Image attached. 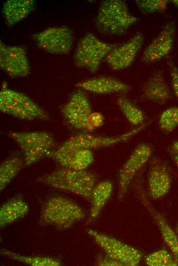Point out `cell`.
Instances as JSON below:
<instances>
[{
	"label": "cell",
	"mask_w": 178,
	"mask_h": 266,
	"mask_svg": "<svg viewBox=\"0 0 178 266\" xmlns=\"http://www.w3.org/2000/svg\"><path fill=\"white\" fill-rule=\"evenodd\" d=\"M149 266H176L178 265L173 255L166 249H162L148 255L145 259Z\"/></svg>",
	"instance_id": "484cf974"
},
{
	"label": "cell",
	"mask_w": 178,
	"mask_h": 266,
	"mask_svg": "<svg viewBox=\"0 0 178 266\" xmlns=\"http://www.w3.org/2000/svg\"><path fill=\"white\" fill-rule=\"evenodd\" d=\"M174 94L178 100V68L171 60L168 62Z\"/></svg>",
	"instance_id": "f546056e"
},
{
	"label": "cell",
	"mask_w": 178,
	"mask_h": 266,
	"mask_svg": "<svg viewBox=\"0 0 178 266\" xmlns=\"http://www.w3.org/2000/svg\"><path fill=\"white\" fill-rule=\"evenodd\" d=\"M40 49L53 54H66L74 43L72 30L66 26L49 27L31 36Z\"/></svg>",
	"instance_id": "9c48e42d"
},
{
	"label": "cell",
	"mask_w": 178,
	"mask_h": 266,
	"mask_svg": "<svg viewBox=\"0 0 178 266\" xmlns=\"http://www.w3.org/2000/svg\"><path fill=\"white\" fill-rule=\"evenodd\" d=\"M171 2L176 7L178 8V0H173Z\"/></svg>",
	"instance_id": "836d02e7"
},
{
	"label": "cell",
	"mask_w": 178,
	"mask_h": 266,
	"mask_svg": "<svg viewBox=\"0 0 178 266\" xmlns=\"http://www.w3.org/2000/svg\"><path fill=\"white\" fill-rule=\"evenodd\" d=\"M85 215L84 210L77 203L65 197L56 195L43 204L39 224L41 226L65 229L82 220Z\"/></svg>",
	"instance_id": "3957f363"
},
{
	"label": "cell",
	"mask_w": 178,
	"mask_h": 266,
	"mask_svg": "<svg viewBox=\"0 0 178 266\" xmlns=\"http://www.w3.org/2000/svg\"><path fill=\"white\" fill-rule=\"evenodd\" d=\"M113 191V185L110 181H103L96 184L92 193L91 208L86 225L92 224L98 218Z\"/></svg>",
	"instance_id": "7402d4cb"
},
{
	"label": "cell",
	"mask_w": 178,
	"mask_h": 266,
	"mask_svg": "<svg viewBox=\"0 0 178 266\" xmlns=\"http://www.w3.org/2000/svg\"><path fill=\"white\" fill-rule=\"evenodd\" d=\"M87 233L103 249L106 255L123 266L138 265L144 253L138 249L110 236L88 229Z\"/></svg>",
	"instance_id": "ba28073f"
},
{
	"label": "cell",
	"mask_w": 178,
	"mask_h": 266,
	"mask_svg": "<svg viewBox=\"0 0 178 266\" xmlns=\"http://www.w3.org/2000/svg\"><path fill=\"white\" fill-rule=\"evenodd\" d=\"M175 231H176V233L178 236V223L177 224L176 226V227H175Z\"/></svg>",
	"instance_id": "e575fe53"
},
{
	"label": "cell",
	"mask_w": 178,
	"mask_h": 266,
	"mask_svg": "<svg viewBox=\"0 0 178 266\" xmlns=\"http://www.w3.org/2000/svg\"><path fill=\"white\" fill-rule=\"evenodd\" d=\"M172 148L174 150H178V142H175L173 144V145L172 146Z\"/></svg>",
	"instance_id": "d6a6232c"
},
{
	"label": "cell",
	"mask_w": 178,
	"mask_h": 266,
	"mask_svg": "<svg viewBox=\"0 0 178 266\" xmlns=\"http://www.w3.org/2000/svg\"><path fill=\"white\" fill-rule=\"evenodd\" d=\"M117 102L121 112L130 124L137 126L145 122V116L142 111L129 100L120 97Z\"/></svg>",
	"instance_id": "d4e9b609"
},
{
	"label": "cell",
	"mask_w": 178,
	"mask_h": 266,
	"mask_svg": "<svg viewBox=\"0 0 178 266\" xmlns=\"http://www.w3.org/2000/svg\"><path fill=\"white\" fill-rule=\"evenodd\" d=\"M151 153L152 149L149 144H140L121 168L118 173L119 201L124 197L133 178L149 160Z\"/></svg>",
	"instance_id": "30bf717a"
},
{
	"label": "cell",
	"mask_w": 178,
	"mask_h": 266,
	"mask_svg": "<svg viewBox=\"0 0 178 266\" xmlns=\"http://www.w3.org/2000/svg\"><path fill=\"white\" fill-rule=\"evenodd\" d=\"M0 253L10 259L32 266H60L59 259L50 256H27L21 255L5 249H1Z\"/></svg>",
	"instance_id": "cb8c5ba5"
},
{
	"label": "cell",
	"mask_w": 178,
	"mask_h": 266,
	"mask_svg": "<svg viewBox=\"0 0 178 266\" xmlns=\"http://www.w3.org/2000/svg\"><path fill=\"white\" fill-rule=\"evenodd\" d=\"M104 118L99 112H92L88 117L86 131L91 132L101 126L104 123Z\"/></svg>",
	"instance_id": "f1b7e54d"
},
{
	"label": "cell",
	"mask_w": 178,
	"mask_h": 266,
	"mask_svg": "<svg viewBox=\"0 0 178 266\" xmlns=\"http://www.w3.org/2000/svg\"><path fill=\"white\" fill-rule=\"evenodd\" d=\"M29 211V206L21 194L14 196L0 208V227L12 224L25 216Z\"/></svg>",
	"instance_id": "ffe728a7"
},
{
	"label": "cell",
	"mask_w": 178,
	"mask_h": 266,
	"mask_svg": "<svg viewBox=\"0 0 178 266\" xmlns=\"http://www.w3.org/2000/svg\"><path fill=\"white\" fill-rule=\"evenodd\" d=\"M172 157L175 165L178 169V150L172 149Z\"/></svg>",
	"instance_id": "1f68e13d"
},
{
	"label": "cell",
	"mask_w": 178,
	"mask_h": 266,
	"mask_svg": "<svg viewBox=\"0 0 178 266\" xmlns=\"http://www.w3.org/2000/svg\"><path fill=\"white\" fill-rule=\"evenodd\" d=\"M46 157L52 158L61 167L77 170H85L94 162L92 150H52Z\"/></svg>",
	"instance_id": "e0dca14e"
},
{
	"label": "cell",
	"mask_w": 178,
	"mask_h": 266,
	"mask_svg": "<svg viewBox=\"0 0 178 266\" xmlns=\"http://www.w3.org/2000/svg\"><path fill=\"white\" fill-rule=\"evenodd\" d=\"M25 164V161L17 156H12L3 161L0 165V190L3 191L16 177Z\"/></svg>",
	"instance_id": "603a6c76"
},
{
	"label": "cell",
	"mask_w": 178,
	"mask_h": 266,
	"mask_svg": "<svg viewBox=\"0 0 178 266\" xmlns=\"http://www.w3.org/2000/svg\"><path fill=\"white\" fill-rule=\"evenodd\" d=\"M144 41L143 34L137 32L125 43L117 45L105 58L110 68L114 71H120L129 66L135 60Z\"/></svg>",
	"instance_id": "4fadbf2b"
},
{
	"label": "cell",
	"mask_w": 178,
	"mask_h": 266,
	"mask_svg": "<svg viewBox=\"0 0 178 266\" xmlns=\"http://www.w3.org/2000/svg\"><path fill=\"white\" fill-rule=\"evenodd\" d=\"M96 261L97 265L100 266H123L121 263L106 254L97 255Z\"/></svg>",
	"instance_id": "4dcf8cb0"
},
{
	"label": "cell",
	"mask_w": 178,
	"mask_h": 266,
	"mask_svg": "<svg viewBox=\"0 0 178 266\" xmlns=\"http://www.w3.org/2000/svg\"><path fill=\"white\" fill-rule=\"evenodd\" d=\"M61 112L66 121L77 129L86 130L87 120L92 113L89 99L81 90L75 92L62 106Z\"/></svg>",
	"instance_id": "7c38bea8"
},
{
	"label": "cell",
	"mask_w": 178,
	"mask_h": 266,
	"mask_svg": "<svg viewBox=\"0 0 178 266\" xmlns=\"http://www.w3.org/2000/svg\"><path fill=\"white\" fill-rule=\"evenodd\" d=\"M96 175L92 172L61 167L37 178L38 183L73 193L91 202Z\"/></svg>",
	"instance_id": "6da1fadb"
},
{
	"label": "cell",
	"mask_w": 178,
	"mask_h": 266,
	"mask_svg": "<svg viewBox=\"0 0 178 266\" xmlns=\"http://www.w3.org/2000/svg\"><path fill=\"white\" fill-rule=\"evenodd\" d=\"M138 20V18L130 13L124 1L106 0L99 6L95 25L101 34L121 35Z\"/></svg>",
	"instance_id": "7a4b0ae2"
},
{
	"label": "cell",
	"mask_w": 178,
	"mask_h": 266,
	"mask_svg": "<svg viewBox=\"0 0 178 266\" xmlns=\"http://www.w3.org/2000/svg\"><path fill=\"white\" fill-rule=\"evenodd\" d=\"M34 0H8L2 7V13L8 26H13L26 18L34 9Z\"/></svg>",
	"instance_id": "44dd1931"
},
{
	"label": "cell",
	"mask_w": 178,
	"mask_h": 266,
	"mask_svg": "<svg viewBox=\"0 0 178 266\" xmlns=\"http://www.w3.org/2000/svg\"><path fill=\"white\" fill-rule=\"evenodd\" d=\"M0 110L6 114L25 120L50 119L48 113L26 95L9 88L3 83L0 92Z\"/></svg>",
	"instance_id": "277c9868"
},
{
	"label": "cell",
	"mask_w": 178,
	"mask_h": 266,
	"mask_svg": "<svg viewBox=\"0 0 178 266\" xmlns=\"http://www.w3.org/2000/svg\"><path fill=\"white\" fill-rule=\"evenodd\" d=\"M169 1L167 0H137L136 5L144 14L162 12L167 9Z\"/></svg>",
	"instance_id": "83f0119b"
},
{
	"label": "cell",
	"mask_w": 178,
	"mask_h": 266,
	"mask_svg": "<svg viewBox=\"0 0 178 266\" xmlns=\"http://www.w3.org/2000/svg\"><path fill=\"white\" fill-rule=\"evenodd\" d=\"M175 30L174 22L167 23L145 49L141 60L144 63H149L158 61L167 55L173 46Z\"/></svg>",
	"instance_id": "9a60e30c"
},
{
	"label": "cell",
	"mask_w": 178,
	"mask_h": 266,
	"mask_svg": "<svg viewBox=\"0 0 178 266\" xmlns=\"http://www.w3.org/2000/svg\"><path fill=\"white\" fill-rule=\"evenodd\" d=\"M151 123V120L145 122L134 128L116 136H101L90 133L75 135L63 143L58 149L60 150H76L93 149L113 146L127 141L144 130Z\"/></svg>",
	"instance_id": "52a82bcc"
},
{
	"label": "cell",
	"mask_w": 178,
	"mask_h": 266,
	"mask_svg": "<svg viewBox=\"0 0 178 266\" xmlns=\"http://www.w3.org/2000/svg\"><path fill=\"white\" fill-rule=\"evenodd\" d=\"M117 46L100 40L93 33H87L78 43L73 57L74 64L94 73L99 70L103 59Z\"/></svg>",
	"instance_id": "5b68a950"
},
{
	"label": "cell",
	"mask_w": 178,
	"mask_h": 266,
	"mask_svg": "<svg viewBox=\"0 0 178 266\" xmlns=\"http://www.w3.org/2000/svg\"><path fill=\"white\" fill-rule=\"evenodd\" d=\"M0 68L11 77H25L31 66L25 49L18 46H8L0 41Z\"/></svg>",
	"instance_id": "8fae6325"
},
{
	"label": "cell",
	"mask_w": 178,
	"mask_h": 266,
	"mask_svg": "<svg viewBox=\"0 0 178 266\" xmlns=\"http://www.w3.org/2000/svg\"><path fill=\"white\" fill-rule=\"evenodd\" d=\"M135 189L139 200L155 222L165 243L170 250L175 260L178 262V236L176 232L172 229L164 216L152 206L140 182L135 183Z\"/></svg>",
	"instance_id": "5bb4252c"
},
{
	"label": "cell",
	"mask_w": 178,
	"mask_h": 266,
	"mask_svg": "<svg viewBox=\"0 0 178 266\" xmlns=\"http://www.w3.org/2000/svg\"><path fill=\"white\" fill-rule=\"evenodd\" d=\"M76 86L82 90L99 94L126 93L131 89L129 84L109 77H99L80 81Z\"/></svg>",
	"instance_id": "d6986e66"
},
{
	"label": "cell",
	"mask_w": 178,
	"mask_h": 266,
	"mask_svg": "<svg viewBox=\"0 0 178 266\" xmlns=\"http://www.w3.org/2000/svg\"><path fill=\"white\" fill-rule=\"evenodd\" d=\"M148 192L152 199L166 195L171 185V178L166 165L158 159L151 161L148 173Z\"/></svg>",
	"instance_id": "2e32d148"
},
{
	"label": "cell",
	"mask_w": 178,
	"mask_h": 266,
	"mask_svg": "<svg viewBox=\"0 0 178 266\" xmlns=\"http://www.w3.org/2000/svg\"><path fill=\"white\" fill-rule=\"evenodd\" d=\"M159 122L164 132L168 133L173 131L178 126V107L164 110L160 117Z\"/></svg>",
	"instance_id": "4316f807"
},
{
	"label": "cell",
	"mask_w": 178,
	"mask_h": 266,
	"mask_svg": "<svg viewBox=\"0 0 178 266\" xmlns=\"http://www.w3.org/2000/svg\"><path fill=\"white\" fill-rule=\"evenodd\" d=\"M141 97L159 104H164L172 99L170 90L161 71L154 72L147 79Z\"/></svg>",
	"instance_id": "ac0fdd59"
},
{
	"label": "cell",
	"mask_w": 178,
	"mask_h": 266,
	"mask_svg": "<svg viewBox=\"0 0 178 266\" xmlns=\"http://www.w3.org/2000/svg\"><path fill=\"white\" fill-rule=\"evenodd\" d=\"M8 135L21 149L25 157V164L27 166L46 157L55 146L54 137L46 131H10Z\"/></svg>",
	"instance_id": "8992f818"
}]
</instances>
